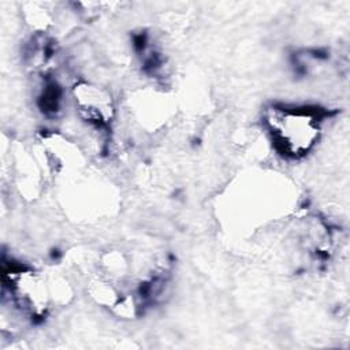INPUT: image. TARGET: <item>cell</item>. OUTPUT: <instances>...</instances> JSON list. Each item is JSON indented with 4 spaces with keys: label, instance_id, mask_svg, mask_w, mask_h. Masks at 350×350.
I'll use <instances>...</instances> for the list:
<instances>
[{
    "label": "cell",
    "instance_id": "obj_1",
    "mask_svg": "<svg viewBox=\"0 0 350 350\" xmlns=\"http://www.w3.org/2000/svg\"><path fill=\"white\" fill-rule=\"evenodd\" d=\"M268 115V124L283 152L298 156L308 152L319 134V124L306 112L298 109L273 108Z\"/></svg>",
    "mask_w": 350,
    "mask_h": 350
}]
</instances>
